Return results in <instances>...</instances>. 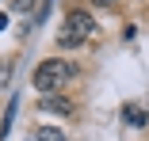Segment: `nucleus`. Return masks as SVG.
Listing matches in <instances>:
<instances>
[{"label":"nucleus","instance_id":"obj_8","mask_svg":"<svg viewBox=\"0 0 149 141\" xmlns=\"http://www.w3.org/2000/svg\"><path fill=\"white\" fill-rule=\"evenodd\" d=\"M4 27H8V15H4V12H0V31H4Z\"/></svg>","mask_w":149,"mask_h":141},{"label":"nucleus","instance_id":"obj_4","mask_svg":"<svg viewBox=\"0 0 149 141\" xmlns=\"http://www.w3.org/2000/svg\"><path fill=\"white\" fill-rule=\"evenodd\" d=\"M123 118H126L130 126H145V122H149V111H145L141 103H126V107H123Z\"/></svg>","mask_w":149,"mask_h":141},{"label":"nucleus","instance_id":"obj_1","mask_svg":"<svg viewBox=\"0 0 149 141\" xmlns=\"http://www.w3.org/2000/svg\"><path fill=\"white\" fill-rule=\"evenodd\" d=\"M73 65L69 61H61V57H46L38 69H35V88L42 92V95H54L57 88H65V84L73 80Z\"/></svg>","mask_w":149,"mask_h":141},{"label":"nucleus","instance_id":"obj_7","mask_svg":"<svg viewBox=\"0 0 149 141\" xmlns=\"http://www.w3.org/2000/svg\"><path fill=\"white\" fill-rule=\"evenodd\" d=\"M96 8H115V0H92Z\"/></svg>","mask_w":149,"mask_h":141},{"label":"nucleus","instance_id":"obj_3","mask_svg":"<svg viewBox=\"0 0 149 141\" xmlns=\"http://www.w3.org/2000/svg\"><path fill=\"white\" fill-rule=\"evenodd\" d=\"M42 111L46 115H73V99H65V95H42Z\"/></svg>","mask_w":149,"mask_h":141},{"label":"nucleus","instance_id":"obj_2","mask_svg":"<svg viewBox=\"0 0 149 141\" xmlns=\"http://www.w3.org/2000/svg\"><path fill=\"white\" fill-rule=\"evenodd\" d=\"M92 35H96V23H92V15L77 8V12H69V15H65V27H61V35H57V46L73 50V46H84Z\"/></svg>","mask_w":149,"mask_h":141},{"label":"nucleus","instance_id":"obj_5","mask_svg":"<svg viewBox=\"0 0 149 141\" xmlns=\"http://www.w3.org/2000/svg\"><path fill=\"white\" fill-rule=\"evenodd\" d=\"M35 141H65V133L54 130V126H38L35 130Z\"/></svg>","mask_w":149,"mask_h":141},{"label":"nucleus","instance_id":"obj_6","mask_svg":"<svg viewBox=\"0 0 149 141\" xmlns=\"http://www.w3.org/2000/svg\"><path fill=\"white\" fill-rule=\"evenodd\" d=\"M31 4L35 0H15V12H31Z\"/></svg>","mask_w":149,"mask_h":141}]
</instances>
